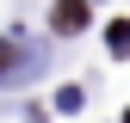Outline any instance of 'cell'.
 <instances>
[{"label": "cell", "mask_w": 130, "mask_h": 123, "mask_svg": "<svg viewBox=\"0 0 130 123\" xmlns=\"http://www.w3.org/2000/svg\"><path fill=\"white\" fill-rule=\"evenodd\" d=\"M37 68V49H25V43H0V80H19V74Z\"/></svg>", "instance_id": "1"}, {"label": "cell", "mask_w": 130, "mask_h": 123, "mask_svg": "<svg viewBox=\"0 0 130 123\" xmlns=\"http://www.w3.org/2000/svg\"><path fill=\"white\" fill-rule=\"evenodd\" d=\"M50 25H56V37H74V31L87 25V0H56V12H50Z\"/></svg>", "instance_id": "2"}, {"label": "cell", "mask_w": 130, "mask_h": 123, "mask_svg": "<svg viewBox=\"0 0 130 123\" xmlns=\"http://www.w3.org/2000/svg\"><path fill=\"white\" fill-rule=\"evenodd\" d=\"M105 43H111V55H130V19H118L105 31Z\"/></svg>", "instance_id": "3"}]
</instances>
